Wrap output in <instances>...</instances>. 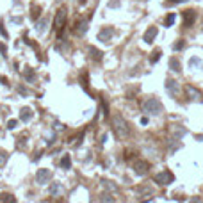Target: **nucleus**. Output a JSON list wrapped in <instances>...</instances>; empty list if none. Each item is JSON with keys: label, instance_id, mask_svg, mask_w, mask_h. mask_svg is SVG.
Segmentation results:
<instances>
[{"label": "nucleus", "instance_id": "nucleus-1", "mask_svg": "<svg viewBox=\"0 0 203 203\" xmlns=\"http://www.w3.org/2000/svg\"><path fill=\"white\" fill-rule=\"evenodd\" d=\"M112 128H114V134L118 139H126L130 136V126L123 120V116H120V114L112 116Z\"/></svg>", "mask_w": 203, "mask_h": 203}, {"label": "nucleus", "instance_id": "nucleus-2", "mask_svg": "<svg viewBox=\"0 0 203 203\" xmlns=\"http://www.w3.org/2000/svg\"><path fill=\"white\" fill-rule=\"evenodd\" d=\"M143 109L144 112H148V114H160L162 112V104H160L157 98H148L146 102L143 104Z\"/></svg>", "mask_w": 203, "mask_h": 203}, {"label": "nucleus", "instance_id": "nucleus-3", "mask_svg": "<svg viewBox=\"0 0 203 203\" xmlns=\"http://www.w3.org/2000/svg\"><path fill=\"white\" fill-rule=\"evenodd\" d=\"M173 180H175V176H173L171 171H160V173H157L153 176V182L159 184V185H169Z\"/></svg>", "mask_w": 203, "mask_h": 203}, {"label": "nucleus", "instance_id": "nucleus-4", "mask_svg": "<svg viewBox=\"0 0 203 203\" xmlns=\"http://www.w3.org/2000/svg\"><path fill=\"white\" fill-rule=\"evenodd\" d=\"M66 13H68V11H66L64 7H61L59 11L55 13V18H54V29H55V30H59V29L66 23V16H68Z\"/></svg>", "mask_w": 203, "mask_h": 203}, {"label": "nucleus", "instance_id": "nucleus-5", "mask_svg": "<svg viewBox=\"0 0 203 203\" xmlns=\"http://www.w3.org/2000/svg\"><path fill=\"white\" fill-rule=\"evenodd\" d=\"M50 178H52V173H50V169H38V173H36V182L38 184H48L50 182Z\"/></svg>", "mask_w": 203, "mask_h": 203}, {"label": "nucleus", "instance_id": "nucleus-6", "mask_svg": "<svg viewBox=\"0 0 203 203\" xmlns=\"http://www.w3.org/2000/svg\"><path fill=\"white\" fill-rule=\"evenodd\" d=\"M166 89H168V93L175 98V96H178V91H180V84L176 82V80H173V78H168L166 80Z\"/></svg>", "mask_w": 203, "mask_h": 203}, {"label": "nucleus", "instance_id": "nucleus-7", "mask_svg": "<svg viewBox=\"0 0 203 203\" xmlns=\"http://www.w3.org/2000/svg\"><path fill=\"white\" fill-rule=\"evenodd\" d=\"M182 20H184V27H191L194 20H196V11L192 9H187V11L182 13Z\"/></svg>", "mask_w": 203, "mask_h": 203}, {"label": "nucleus", "instance_id": "nucleus-8", "mask_svg": "<svg viewBox=\"0 0 203 203\" xmlns=\"http://www.w3.org/2000/svg\"><path fill=\"white\" fill-rule=\"evenodd\" d=\"M148 169H150V162H146V160H136V164H134V171H136L139 176L146 175Z\"/></svg>", "mask_w": 203, "mask_h": 203}, {"label": "nucleus", "instance_id": "nucleus-9", "mask_svg": "<svg viewBox=\"0 0 203 203\" xmlns=\"http://www.w3.org/2000/svg\"><path fill=\"white\" fill-rule=\"evenodd\" d=\"M112 36H114V30H112V29H104V30L98 34V41H102V43H109Z\"/></svg>", "mask_w": 203, "mask_h": 203}, {"label": "nucleus", "instance_id": "nucleus-10", "mask_svg": "<svg viewBox=\"0 0 203 203\" xmlns=\"http://www.w3.org/2000/svg\"><path fill=\"white\" fill-rule=\"evenodd\" d=\"M185 91H187V96H189L191 100H201L203 98V94L200 93L196 88H192V86H187Z\"/></svg>", "mask_w": 203, "mask_h": 203}, {"label": "nucleus", "instance_id": "nucleus-11", "mask_svg": "<svg viewBox=\"0 0 203 203\" xmlns=\"http://www.w3.org/2000/svg\"><path fill=\"white\" fill-rule=\"evenodd\" d=\"M169 70L175 73L182 72V64H180V61H178V57H171L169 59Z\"/></svg>", "mask_w": 203, "mask_h": 203}, {"label": "nucleus", "instance_id": "nucleus-12", "mask_svg": "<svg viewBox=\"0 0 203 203\" xmlns=\"http://www.w3.org/2000/svg\"><path fill=\"white\" fill-rule=\"evenodd\" d=\"M155 36H157V27H150L148 30H146V34H144V41H146V43H152L155 39Z\"/></svg>", "mask_w": 203, "mask_h": 203}, {"label": "nucleus", "instance_id": "nucleus-13", "mask_svg": "<svg viewBox=\"0 0 203 203\" xmlns=\"http://www.w3.org/2000/svg\"><path fill=\"white\" fill-rule=\"evenodd\" d=\"M89 54H91V59L96 61V62H100L102 61V52L96 48H93V46H89Z\"/></svg>", "mask_w": 203, "mask_h": 203}, {"label": "nucleus", "instance_id": "nucleus-14", "mask_svg": "<svg viewBox=\"0 0 203 203\" xmlns=\"http://www.w3.org/2000/svg\"><path fill=\"white\" fill-rule=\"evenodd\" d=\"M136 192H137V194H152L153 189H152V185H139L137 189H136Z\"/></svg>", "mask_w": 203, "mask_h": 203}, {"label": "nucleus", "instance_id": "nucleus-15", "mask_svg": "<svg viewBox=\"0 0 203 203\" xmlns=\"http://www.w3.org/2000/svg\"><path fill=\"white\" fill-rule=\"evenodd\" d=\"M20 118H22L23 121H29L30 118H32V110L29 109V107H25V109H22V114H20Z\"/></svg>", "mask_w": 203, "mask_h": 203}, {"label": "nucleus", "instance_id": "nucleus-16", "mask_svg": "<svg viewBox=\"0 0 203 203\" xmlns=\"http://www.w3.org/2000/svg\"><path fill=\"white\" fill-rule=\"evenodd\" d=\"M61 166H62L64 169H70V168H72V159H70V155H64V157H62Z\"/></svg>", "mask_w": 203, "mask_h": 203}, {"label": "nucleus", "instance_id": "nucleus-17", "mask_svg": "<svg viewBox=\"0 0 203 203\" xmlns=\"http://www.w3.org/2000/svg\"><path fill=\"white\" fill-rule=\"evenodd\" d=\"M0 203H16V200H14V196H13V194H4Z\"/></svg>", "mask_w": 203, "mask_h": 203}, {"label": "nucleus", "instance_id": "nucleus-18", "mask_svg": "<svg viewBox=\"0 0 203 203\" xmlns=\"http://www.w3.org/2000/svg\"><path fill=\"white\" fill-rule=\"evenodd\" d=\"M80 82H82L84 89H88V84H89V80H88V72H82V73H80Z\"/></svg>", "mask_w": 203, "mask_h": 203}, {"label": "nucleus", "instance_id": "nucleus-19", "mask_svg": "<svg viewBox=\"0 0 203 203\" xmlns=\"http://www.w3.org/2000/svg\"><path fill=\"white\" fill-rule=\"evenodd\" d=\"M102 203H114V198L110 196V194H104L102 196Z\"/></svg>", "mask_w": 203, "mask_h": 203}, {"label": "nucleus", "instance_id": "nucleus-20", "mask_svg": "<svg viewBox=\"0 0 203 203\" xmlns=\"http://www.w3.org/2000/svg\"><path fill=\"white\" fill-rule=\"evenodd\" d=\"M159 59H160V50H155V52H153V57H150V61H152V62H157Z\"/></svg>", "mask_w": 203, "mask_h": 203}, {"label": "nucleus", "instance_id": "nucleus-21", "mask_svg": "<svg viewBox=\"0 0 203 203\" xmlns=\"http://www.w3.org/2000/svg\"><path fill=\"white\" fill-rule=\"evenodd\" d=\"M173 22H175V14L171 13L169 16L166 18V25H168V27H171V25H173Z\"/></svg>", "mask_w": 203, "mask_h": 203}, {"label": "nucleus", "instance_id": "nucleus-22", "mask_svg": "<svg viewBox=\"0 0 203 203\" xmlns=\"http://www.w3.org/2000/svg\"><path fill=\"white\" fill-rule=\"evenodd\" d=\"M25 77H27V80H32L34 78V73L30 72V68H25Z\"/></svg>", "mask_w": 203, "mask_h": 203}, {"label": "nucleus", "instance_id": "nucleus-23", "mask_svg": "<svg viewBox=\"0 0 203 203\" xmlns=\"http://www.w3.org/2000/svg\"><path fill=\"white\" fill-rule=\"evenodd\" d=\"M59 191H61V185H59V184H54V187H50V192H52V194H57Z\"/></svg>", "mask_w": 203, "mask_h": 203}, {"label": "nucleus", "instance_id": "nucleus-24", "mask_svg": "<svg viewBox=\"0 0 203 203\" xmlns=\"http://www.w3.org/2000/svg\"><path fill=\"white\" fill-rule=\"evenodd\" d=\"M45 25H46V20H43V22H39L38 25H36V29H38L39 32H41V30H45Z\"/></svg>", "mask_w": 203, "mask_h": 203}, {"label": "nucleus", "instance_id": "nucleus-25", "mask_svg": "<svg viewBox=\"0 0 203 203\" xmlns=\"http://www.w3.org/2000/svg\"><path fill=\"white\" fill-rule=\"evenodd\" d=\"M6 160H7V153H6V152H0V166L4 164Z\"/></svg>", "mask_w": 203, "mask_h": 203}, {"label": "nucleus", "instance_id": "nucleus-26", "mask_svg": "<svg viewBox=\"0 0 203 203\" xmlns=\"http://www.w3.org/2000/svg\"><path fill=\"white\" fill-rule=\"evenodd\" d=\"M104 184H105V187H107V189H110V191H118V187L112 185V182H104Z\"/></svg>", "mask_w": 203, "mask_h": 203}, {"label": "nucleus", "instance_id": "nucleus-27", "mask_svg": "<svg viewBox=\"0 0 203 203\" xmlns=\"http://www.w3.org/2000/svg\"><path fill=\"white\" fill-rule=\"evenodd\" d=\"M16 123H18L16 120H11L9 123H7V128H14V126H16Z\"/></svg>", "mask_w": 203, "mask_h": 203}, {"label": "nucleus", "instance_id": "nucleus-28", "mask_svg": "<svg viewBox=\"0 0 203 203\" xmlns=\"http://www.w3.org/2000/svg\"><path fill=\"white\" fill-rule=\"evenodd\" d=\"M189 203H203V201H201V198H198V196H196V198H192Z\"/></svg>", "mask_w": 203, "mask_h": 203}, {"label": "nucleus", "instance_id": "nucleus-29", "mask_svg": "<svg viewBox=\"0 0 203 203\" xmlns=\"http://www.w3.org/2000/svg\"><path fill=\"white\" fill-rule=\"evenodd\" d=\"M200 64V59H191V66L194 68V66H198Z\"/></svg>", "mask_w": 203, "mask_h": 203}, {"label": "nucleus", "instance_id": "nucleus-30", "mask_svg": "<svg viewBox=\"0 0 203 203\" xmlns=\"http://www.w3.org/2000/svg\"><path fill=\"white\" fill-rule=\"evenodd\" d=\"M178 2H184V0H169L168 6H175V4H178Z\"/></svg>", "mask_w": 203, "mask_h": 203}, {"label": "nucleus", "instance_id": "nucleus-31", "mask_svg": "<svg viewBox=\"0 0 203 203\" xmlns=\"http://www.w3.org/2000/svg\"><path fill=\"white\" fill-rule=\"evenodd\" d=\"M180 48H184V41H180V43L175 45V50H180Z\"/></svg>", "mask_w": 203, "mask_h": 203}, {"label": "nucleus", "instance_id": "nucleus-32", "mask_svg": "<svg viewBox=\"0 0 203 203\" xmlns=\"http://www.w3.org/2000/svg\"><path fill=\"white\" fill-rule=\"evenodd\" d=\"M18 91H20V93H22V94H29V91H27V89H25V88H18Z\"/></svg>", "mask_w": 203, "mask_h": 203}, {"label": "nucleus", "instance_id": "nucleus-33", "mask_svg": "<svg viewBox=\"0 0 203 203\" xmlns=\"http://www.w3.org/2000/svg\"><path fill=\"white\" fill-rule=\"evenodd\" d=\"M118 4H120V2H118V0H114V2H110V7H118Z\"/></svg>", "mask_w": 203, "mask_h": 203}]
</instances>
